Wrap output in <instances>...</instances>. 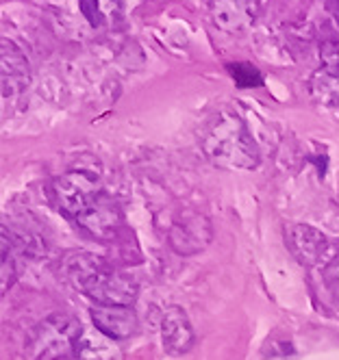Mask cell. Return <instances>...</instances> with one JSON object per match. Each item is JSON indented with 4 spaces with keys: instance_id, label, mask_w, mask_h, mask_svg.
Here are the masks:
<instances>
[{
    "instance_id": "1",
    "label": "cell",
    "mask_w": 339,
    "mask_h": 360,
    "mask_svg": "<svg viewBox=\"0 0 339 360\" xmlns=\"http://www.w3.org/2000/svg\"><path fill=\"white\" fill-rule=\"evenodd\" d=\"M61 274L78 293L100 306H130L137 300V280L90 252H70L61 261Z\"/></svg>"
},
{
    "instance_id": "2",
    "label": "cell",
    "mask_w": 339,
    "mask_h": 360,
    "mask_svg": "<svg viewBox=\"0 0 339 360\" xmlns=\"http://www.w3.org/2000/svg\"><path fill=\"white\" fill-rule=\"evenodd\" d=\"M200 148L222 169H254L259 165V146L244 120L233 111H220L202 126Z\"/></svg>"
},
{
    "instance_id": "3",
    "label": "cell",
    "mask_w": 339,
    "mask_h": 360,
    "mask_svg": "<svg viewBox=\"0 0 339 360\" xmlns=\"http://www.w3.org/2000/svg\"><path fill=\"white\" fill-rule=\"evenodd\" d=\"M83 337V328L76 317L55 313L42 319L26 337V358L29 360H70Z\"/></svg>"
},
{
    "instance_id": "4",
    "label": "cell",
    "mask_w": 339,
    "mask_h": 360,
    "mask_svg": "<svg viewBox=\"0 0 339 360\" xmlns=\"http://www.w3.org/2000/svg\"><path fill=\"white\" fill-rule=\"evenodd\" d=\"M102 195L100 180L90 169H68L59 178L52 180V200L57 202L61 213L78 217L90 204Z\"/></svg>"
},
{
    "instance_id": "5",
    "label": "cell",
    "mask_w": 339,
    "mask_h": 360,
    "mask_svg": "<svg viewBox=\"0 0 339 360\" xmlns=\"http://www.w3.org/2000/svg\"><path fill=\"white\" fill-rule=\"evenodd\" d=\"M285 245L294 259L304 267H326L337 259L335 245L322 230L309 224H292L285 228Z\"/></svg>"
},
{
    "instance_id": "6",
    "label": "cell",
    "mask_w": 339,
    "mask_h": 360,
    "mask_svg": "<svg viewBox=\"0 0 339 360\" xmlns=\"http://www.w3.org/2000/svg\"><path fill=\"white\" fill-rule=\"evenodd\" d=\"M214 239V226L204 213L183 209L168 228V243L178 256L200 254Z\"/></svg>"
},
{
    "instance_id": "7",
    "label": "cell",
    "mask_w": 339,
    "mask_h": 360,
    "mask_svg": "<svg viewBox=\"0 0 339 360\" xmlns=\"http://www.w3.org/2000/svg\"><path fill=\"white\" fill-rule=\"evenodd\" d=\"M76 224L81 226L90 237L107 241L118 235V230L122 226V213L118 209V204L102 193L76 217Z\"/></svg>"
},
{
    "instance_id": "8",
    "label": "cell",
    "mask_w": 339,
    "mask_h": 360,
    "mask_svg": "<svg viewBox=\"0 0 339 360\" xmlns=\"http://www.w3.org/2000/svg\"><path fill=\"white\" fill-rule=\"evenodd\" d=\"M209 11L222 31L242 33L250 29L259 18L261 0H211Z\"/></svg>"
},
{
    "instance_id": "9",
    "label": "cell",
    "mask_w": 339,
    "mask_h": 360,
    "mask_svg": "<svg viewBox=\"0 0 339 360\" xmlns=\"http://www.w3.org/2000/svg\"><path fill=\"white\" fill-rule=\"evenodd\" d=\"M90 317L94 328L113 341H124L133 337L137 330V315L130 306H92Z\"/></svg>"
},
{
    "instance_id": "10",
    "label": "cell",
    "mask_w": 339,
    "mask_h": 360,
    "mask_svg": "<svg viewBox=\"0 0 339 360\" xmlns=\"http://www.w3.org/2000/svg\"><path fill=\"white\" fill-rule=\"evenodd\" d=\"M161 343L170 356H183L194 347V328L180 306H168L161 315Z\"/></svg>"
},
{
    "instance_id": "11",
    "label": "cell",
    "mask_w": 339,
    "mask_h": 360,
    "mask_svg": "<svg viewBox=\"0 0 339 360\" xmlns=\"http://www.w3.org/2000/svg\"><path fill=\"white\" fill-rule=\"evenodd\" d=\"M0 53H3V96L13 98L29 87L31 68L22 50L9 39H3Z\"/></svg>"
},
{
    "instance_id": "12",
    "label": "cell",
    "mask_w": 339,
    "mask_h": 360,
    "mask_svg": "<svg viewBox=\"0 0 339 360\" xmlns=\"http://www.w3.org/2000/svg\"><path fill=\"white\" fill-rule=\"evenodd\" d=\"M72 360H122V352L113 339L104 334H83Z\"/></svg>"
},
{
    "instance_id": "13",
    "label": "cell",
    "mask_w": 339,
    "mask_h": 360,
    "mask_svg": "<svg viewBox=\"0 0 339 360\" xmlns=\"http://www.w3.org/2000/svg\"><path fill=\"white\" fill-rule=\"evenodd\" d=\"M13 245L7 237H3V263H0V287L3 293H7L18 276V265H16V256H13Z\"/></svg>"
},
{
    "instance_id": "14",
    "label": "cell",
    "mask_w": 339,
    "mask_h": 360,
    "mask_svg": "<svg viewBox=\"0 0 339 360\" xmlns=\"http://www.w3.org/2000/svg\"><path fill=\"white\" fill-rule=\"evenodd\" d=\"M228 72L233 76L235 85H240V87H257V85H261V74L250 63H230Z\"/></svg>"
},
{
    "instance_id": "15",
    "label": "cell",
    "mask_w": 339,
    "mask_h": 360,
    "mask_svg": "<svg viewBox=\"0 0 339 360\" xmlns=\"http://www.w3.org/2000/svg\"><path fill=\"white\" fill-rule=\"evenodd\" d=\"M320 59H322V65L328 76L333 79H339V39H331L326 44H322L320 48Z\"/></svg>"
},
{
    "instance_id": "16",
    "label": "cell",
    "mask_w": 339,
    "mask_h": 360,
    "mask_svg": "<svg viewBox=\"0 0 339 360\" xmlns=\"http://www.w3.org/2000/svg\"><path fill=\"white\" fill-rule=\"evenodd\" d=\"M324 282L328 291L335 295V300H339V256L324 267Z\"/></svg>"
},
{
    "instance_id": "17",
    "label": "cell",
    "mask_w": 339,
    "mask_h": 360,
    "mask_svg": "<svg viewBox=\"0 0 339 360\" xmlns=\"http://www.w3.org/2000/svg\"><path fill=\"white\" fill-rule=\"evenodd\" d=\"M81 3V11H83V15L87 18V22L92 24V27H102V22H104V18H102V13H100V5H98V0H78Z\"/></svg>"
},
{
    "instance_id": "18",
    "label": "cell",
    "mask_w": 339,
    "mask_h": 360,
    "mask_svg": "<svg viewBox=\"0 0 339 360\" xmlns=\"http://www.w3.org/2000/svg\"><path fill=\"white\" fill-rule=\"evenodd\" d=\"M328 9L335 18V22L339 24V0H328Z\"/></svg>"
},
{
    "instance_id": "19",
    "label": "cell",
    "mask_w": 339,
    "mask_h": 360,
    "mask_svg": "<svg viewBox=\"0 0 339 360\" xmlns=\"http://www.w3.org/2000/svg\"><path fill=\"white\" fill-rule=\"evenodd\" d=\"M331 109H333V113H335V117L339 120V100L335 102V105H331Z\"/></svg>"
}]
</instances>
